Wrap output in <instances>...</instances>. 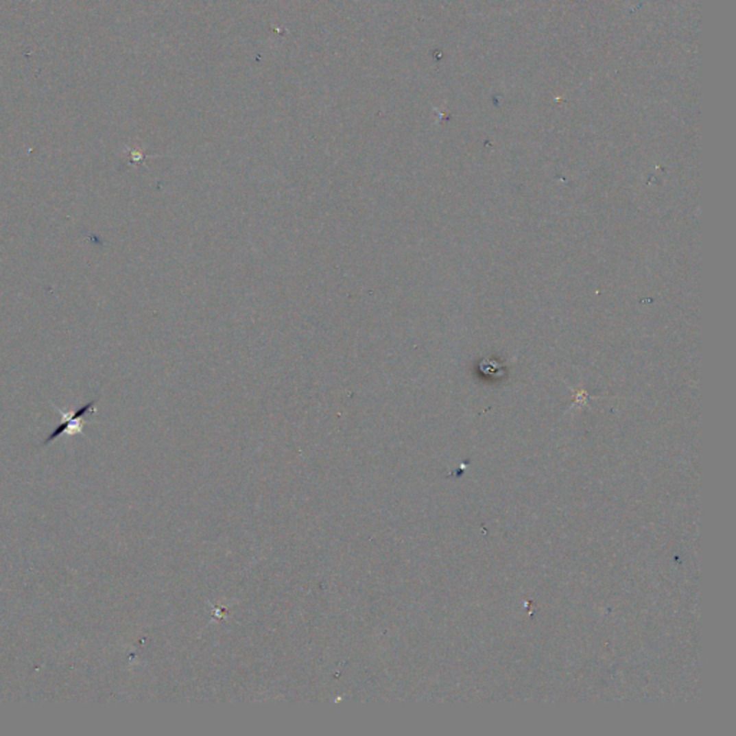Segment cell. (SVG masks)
I'll return each instance as SVG.
<instances>
[{
    "label": "cell",
    "mask_w": 736,
    "mask_h": 736,
    "mask_svg": "<svg viewBox=\"0 0 736 736\" xmlns=\"http://www.w3.org/2000/svg\"><path fill=\"white\" fill-rule=\"evenodd\" d=\"M95 400L94 401H89L86 403L85 405H82V407H80L77 412L73 413H64L61 410H58L59 414L62 416V423L59 425L51 434L48 439H45V442L42 443L43 446L45 444H49L52 443L54 440H56L59 436L67 433L68 436H75V434H80L82 433L84 430V426H85V420H84V416L88 414V413H94L95 412Z\"/></svg>",
    "instance_id": "6da1fadb"
}]
</instances>
